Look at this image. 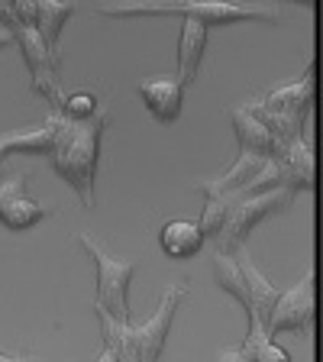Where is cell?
<instances>
[{
  "label": "cell",
  "mask_w": 323,
  "mask_h": 362,
  "mask_svg": "<svg viewBox=\"0 0 323 362\" xmlns=\"http://www.w3.org/2000/svg\"><path fill=\"white\" fill-rule=\"evenodd\" d=\"M98 13L104 16H165V13H178V16H191L201 20L204 26H223V23H240V20H278L275 7H246V4H133V7H98Z\"/></svg>",
  "instance_id": "obj_5"
},
{
  "label": "cell",
  "mask_w": 323,
  "mask_h": 362,
  "mask_svg": "<svg viewBox=\"0 0 323 362\" xmlns=\"http://www.w3.org/2000/svg\"><path fill=\"white\" fill-rule=\"evenodd\" d=\"M78 246L88 252L94 269H98L94 314L110 317L113 324H133L129 320V279L136 275V262L110 256L90 233H78Z\"/></svg>",
  "instance_id": "obj_3"
},
{
  "label": "cell",
  "mask_w": 323,
  "mask_h": 362,
  "mask_svg": "<svg viewBox=\"0 0 323 362\" xmlns=\"http://www.w3.org/2000/svg\"><path fill=\"white\" fill-rule=\"evenodd\" d=\"M139 98L146 100L149 113L155 117L158 123H172L178 120L181 113V100H184V88L178 84L175 75H162V78H146L139 81Z\"/></svg>",
  "instance_id": "obj_13"
},
{
  "label": "cell",
  "mask_w": 323,
  "mask_h": 362,
  "mask_svg": "<svg viewBox=\"0 0 323 362\" xmlns=\"http://www.w3.org/2000/svg\"><path fill=\"white\" fill-rule=\"evenodd\" d=\"M52 168L75 188L81 204L88 211H94V178H98V156H100V139H104L107 127V110L100 107L90 120H68L52 113Z\"/></svg>",
  "instance_id": "obj_1"
},
{
  "label": "cell",
  "mask_w": 323,
  "mask_h": 362,
  "mask_svg": "<svg viewBox=\"0 0 323 362\" xmlns=\"http://www.w3.org/2000/svg\"><path fill=\"white\" fill-rule=\"evenodd\" d=\"M207 197V204H204V214L201 220H197V226H201L204 240H217L220 230H223L226 217H230V207H233V201L230 197H217V194H204Z\"/></svg>",
  "instance_id": "obj_21"
},
{
  "label": "cell",
  "mask_w": 323,
  "mask_h": 362,
  "mask_svg": "<svg viewBox=\"0 0 323 362\" xmlns=\"http://www.w3.org/2000/svg\"><path fill=\"white\" fill-rule=\"evenodd\" d=\"M0 23L7 26L4 33H7L10 39H16L23 59H26V65H30L33 90H36V94H42V98L55 107V113H59L61 110V100H65V98H61V81H59V62L45 52L42 39H39V33L33 30V26H26V23L16 20L13 4H0Z\"/></svg>",
  "instance_id": "obj_4"
},
{
  "label": "cell",
  "mask_w": 323,
  "mask_h": 362,
  "mask_svg": "<svg viewBox=\"0 0 323 362\" xmlns=\"http://www.w3.org/2000/svg\"><path fill=\"white\" fill-rule=\"evenodd\" d=\"M181 39H178V84L188 88L194 84L197 71H201V59H204V49H207V30L201 20H191V16H181Z\"/></svg>",
  "instance_id": "obj_14"
},
{
  "label": "cell",
  "mask_w": 323,
  "mask_h": 362,
  "mask_svg": "<svg viewBox=\"0 0 323 362\" xmlns=\"http://www.w3.org/2000/svg\"><path fill=\"white\" fill-rule=\"evenodd\" d=\"M211 272H213V281H217V288H223L230 298H236V301L242 304V310H246V320H249V317H252V308H249V288H246V279H242L240 262L233 259V252H217V249H213Z\"/></svg>",
  "instance_id": "obj_19"
},
{
  "label": "cell",
  "mask_w": 323,
  "mask_h": 362,
  "mask_svg": "<svg viewBox=\"0 0 323 362\" xmlns=\"http://www.w3.org/2000/svg\"><path fill=\"white\" fill-rule=\"evenodd\" d=\"M294 197H298V194H294L291 188H275V191H269V194L236 201L233 207H230V217H226L220 236L213 240L217 252H233L236 246H242V243H246V236H249V230H252L259 220H265L269 214L291 211Z\"/></svg>",
  "instance_id": "obj_6"
},
{
  "label": "cell",
  "mask_w": 323,
  "mask_h": 362,
  "mask_svg": "<svg viewBox=\"0 0 323 362\" xmlns=\"http://www.w3.org/2000/svg\"><path fill=\"white\" fill-rule=\"evenodd\" d=\"M188 288L175 281L162 291V301H158L155 314L146 320V324H113L110 317L98 314L100 324V337H104V349H110L117 356V362H158L162 346L172 330V320L178 314V304L184 301Z\"/></svg>",
  "instance_id": "obj_2"
},
{
  "label": "cell",
  "mask_w": 323,
  "mask_h": 362,
  "mask_svg": "<svg viewBox=\"0 0 323 362\" xmlns=\"http://www.w3.org/2000/svg\"><path fill=\"white\" fill-rule=\"evenodd\" d=\"M98 362H117V356H113V353H110V349H104V353H100V356H98Z\"/></svg>",
  "instance_id": "obj_25"
},
{
  "label": "cell",
  "mask_w": 323,
  "mask_h": 362,
  "mask_svg": "<svg viewBox=\"0 0 323 362\" xmlns=\"http://www.w3.org/2000/svg\"><path fill=\"white\" fill-rule=\"evenodd\" d=\"M310 314H314V269L304 272V279L294 288L278 294V301H275V308L269 314V324H265V333L275 339L285 330L291 333L307 330Z\"/></svg>",
  "instance_id": "obj_7"
},
{
  "label": "cell",
  "mask_w": 323,
  "mask_h": 362,
  "mask_svg": "<svg viewBox=\"0 0 323 362\" xmlns=\"http://www.w3.org/2000/svg\"><path fill=\"white\" fill-rule=\"evenodd\" d=\"M265 162H269V158L256 156V152H240V158L233 162V168H230L226 175H220L217 181H201V191L204 194H217V197H230V201H233L249 181L262 172Z\"/></svg>",
  "instance_id": "obj_16"
},
{
  "label": "cell",
  "mask_w": 323,
  "mask_h": 362,
  "mask_svg": "<svg viewBox=\"0 0 323 362\" xmlns=\"http://www.w3.org/2000/svg\"><path fill=\"white\" fill-rule=\"evenodd\" d=\"M10 152H30V156H49L52 152V123L42 127L16 129V133H0V165Z\"/></svg>",
  "instance_id": "obj_18"
},
{
  "label": "cell",
  "mask_w": 323,
  "mask_h": 362,
  "mask_svg": "<svg viewBox=\"0 0 323 362\" xmlns=\"http://www.w3.org/2000/svg\"><path fill=\"white\" fill-rule=\"evenodd\" d=\"M230 123H233L240 152H256V156H262V158H271V152H275V139H271V133L262 127V120H259L246 104H240V107L230 110Z\"/></svg>",
  "instance_id": "obj_15"
},
{
  "label": "cell",
  "mask_w": 323,
  "mask_h": 362,
  "mask_svg": "<svg viewBox=\"0 0 323 362\" xmlns=\"http://www.w3.org/2000/svg\"><path fill=\"white\" fill-rule=\"evenodd\" d=\"M204 233L201 226L194 223V220H168L162 230H158V246H162V252H165L168 259H191L201 252L204 246Z\"/></svg>",
  "instance_id": "obj_17"
},
{
  "label": "cell",
  "mask_w": 323,
  "mask_h": 362,
  "mask_svg": "<svg viewBox=\"0 0 323 362\" xmlns=\"http://www.w3.org/2000/svg\"><path fill=\"white\" fill-rule=\"evenodd\" d=\"M7 45H10V36H7V33H0V52H4Z\"/></svg>",
  "instance_id": "obj_26"
},
{
  "label": "cell",
  "mask_w": 323,
  "mask_h": 362,
  "mask_svg": "<svg viewBox=\"0 0 323 362\" xmlns=\"http://www.w3.org/2000/svg\"><path fill=\"white\" fill-rule=\"evenodd\" d=\"M75 4H13V13L20 23L33 26L42 39L45 52L59 62V33L65 30L68 16L75 13Z\"/></svg>",
  "instance_id": "obj_9"
},
{
  "label": "cell",
  "mask_w": 323,
  "mask_h": 362,
  "mask_svg": "<svg viewBox=\"0 0 323 362\" xmlns=\"http://www.w3.org/2000/svg\"><path fill=\"white\" fill-rule=\"evenodd\" d=\"M45 207L26 197V172L0 181V223L7 230H30L45 217Z\"/></svg>",
  "instance_id": "obj_8"
},
{
  "label": "cell",
  "mask_w": 323,
  "mask_h": 362,
  "mask_svg": "<svg viewBox=\"0 0 323 362\" xmlns=\"http://www.w3.org/2000/svg\"><path fill=\"white\" fill-rule=\"evenodd\" d=\"M233 259L240 262V272H242L246 288H249V308H252V317H249V320H256V324L265 330V324H269V314H271V308H275V301H278L281 291L271 285L269 279H265L256 265H252L246 246H236L233 249Z\"/></svg>",
  "instance_id": "obj_12"
},
{
  "label": "cell",
  "mask_w": 323,
  "mask_h": 362,
  "mask_svg": "<svg viewBox=\"0 0 323 362\" xmlns=\"http://www.w3.org/2000/svg\"><path fill=\"white\" fill-rule=\"evenodd\" d=\"M98 110H100L98 98H94L90 90H78V94H71V98L61 100L59 117H68V120H90Z\"/></svg>",
  "instance_id": "obj_22"
},
{
  "label": "cell",
  "mask_w": 323,
  "mask_h": 362,
  "mask_svg": "<svg viewBox=\"0 0 323 362\" xmlns=\"http://www.w3.org/2000/svg\"><path fill=\"white\" fill-rule=\"evenodd\" d=\"M213 362H246V353H242V349H226V353H220Z\"/></svg>",
  "instance_id": "obj_23"
},
{
  "label": "cell",
  "mask_w": 323,
  "mask_h": 362,
  "mask_svg": "<svg viewBox=\"0 0 323 362\" xmlns=\"http://www.w3.org/2000/svg\"><path fill=\"white\" fill-rule=\"evenodd\" d=\"M310 100H314V65L304 68V75L298 78V81L269 90V94L259 98L256 104L265 107V110H271V113H285V117H298V120H304V117L310 113Z\"/></svg>",
  "instance_id": "obj_11"
},
{
  "label": "cell",
  "mask_w": 323,
  "mask_h": 362,
  "mask_svg": "<svg viewBox=\"0 0 323 362\" xmlns=\"http://www.w3.org/2000/svg\"><path fill=\"white\" fill-rule=\"evenodd\" d=\"M0 362H39V359H26V356H7V353H0Z\"/></svg>",
  "instance_id": "obj_24"
},
{
  "label": "cell",
  "mask_w": 323,
  "mask_h": 362,
  "mask_svg": "<svg viewBox=\"0 0 323 362\" xmlns=\"http://www.w3.org/2000/svg\"><path fill=\"white\" fill-rule=\"evenodd\" d=\"M240 349L246 353V362H291V356H288L256 320H249L246 343H242Z\"/></svg>",
  "instance_id": "obj_20"
},
{
  "label": "cell",
  "mask_w": 323,
  "mask_h": 362,
  "mask_svg": "<svg viewBox=\"0 0 323 362\" xmlns=\"http://www.w3.org/2000/svg\"><path fill=\"white\" fill-rule=\"evenodd\" d=\"M271 158L278 162L281 175H285V185L294 191V194L314 188V149H310L307 136L278 143L275 152H271Z\"/></svg>",
  "instance_id": "obj_10"
}]
</instances>
